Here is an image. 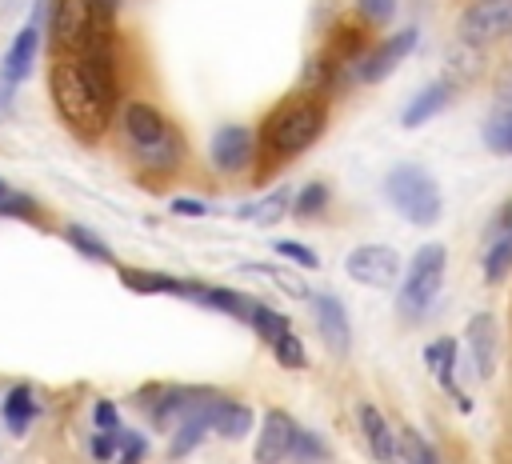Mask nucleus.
<instances>
[{"instance_id":"0eeeda50","label":"nucleus","mask_w":512,"mask_h":464,"mask_svg":"<svg viewBox=\"0 0 512 464\" xmlns=\"http://www.w3.org/2000/svg\"><path fill=\"white\" fill-rule=\"evenodd\" d=\"M456 36L468 48H484V44H496V40L512 36V0H476V4H468L456 20Z\"/></svg>"},{"instance_id":"4be33fe9","label":"nucleus","mask_w":512,"mask_h":464,"mask_svg":"<svg viewBox=\"0 0 512 464\" xmlns=\"http://www.w3.org/2000/svg\"><path fill=\"white\" fill-rule=\"evenodd\" d=\"M484 144L500 156H512V100L504 108H496L484 124Z\"/></svg>"},{"instance_id":"9d476101","label":"nucleus","mask_w":512,"mask_h":464,"mask_svg":"<svg viewBox=\"0 0 512 464\" xmlns=\"http://www.w3.org/2000/svg\"><path fill=\"white\" fill-rule=\"evenodd\" d=\"M292 440H296V420L284 408H268L256 440V464H280L284 456H292Z\"/></svg>"},{"instance_id":"f8f14e48","label":"nucleus","mask_w":512,"mask_h":464,"mask_svg":"<svg viewBox=\"0 0 512 464\" xmlns=\"http://www.w3.org/2000/svg\"><path fill=\"white\" fill-rule=\"evenodd\" d=\"M456 92H460V84H456V80H448V76H440V80L424 84V88L408 100V108H404L400 124H404V128H420V124H428L436 112H444V108L456 100Z\"/></svg>"},{"instance_id":"c756f323","label":"nucleus","mask_w":512,"mask_h":464,"mask_svg":"<svg viewBox=\"0 0 512 464\" xmlns=\"http://www.w3.org/2000/svg\"><path fill=\"white\" fill-rule=\"evenodd\" d=\"M144 456H148V440L140 432L116 428V464H144Z\"/></svg>"},{"instance_id":"20e7f679","label":"nucleus","mask_w":512,"mask_h":464,"mask_svg":"<svg viewBox=\"0 0 512 464\" xmlns=\"http://www.w3.org/2000/svg\"><path fill=\"white\" fill-rule=\"evenodd\" d=\"M384 196H388L392 208H396L408 224H416V228H432V224L440 220V188H436V180H432L424 168H416V164L392 168V172L384 176Z\"/></svg>"},{"instance_id":"2eb2a0df","label":"nucleus","mask_w":512,"mask_h":464,"mask_svg":"<svg viewBox=\"0 0 512 464\" xmlns=\"http://www.w3.org/2000/svg\"><path fill=\"white\" fill-rule=\"evenodd\" d=\"M424 364H428V372L440 380V388L468 412L472 404H468V396H460V388H456V380H452V368H456V340L452 336H440V340H432L428 348H424Z\"/></svg>"},{"instance_id":"c85d7f7f","label":"nucleus","mask_w":512,"mask_h":464,"mask_svg":"<svg viewBox=\"0 0 512 464\" xmlns=\"http://www.w3.org/2000/svg\"><path fill=\"white\" fill-rule=\"evenodd\" d=\"M288 196H292L288 188H276L272 196H264V200H256V204H252V208H244L240 216H256L260 224H276V220L284 216V208H288Z\"/></svg>"},{"instance_id":"f3484780","label":"nucleus","mask_w":512,"mask_h":464,"mask_svg":"<svg viewBox=\"0 0 512 464\" xmlns=\"http://www.w3.org/2000/svg\"><path fill=\"white\" fill-rule=\"evenodd\" d=\"M208 428L220 432L224 440H240L248 428H252V408L240 404V400H228V396H216L212 408H208Z\"/></svg>"},{"instance_id":"ddd939ff","label":"nucleus","mask_w":512,"mask_h":464,"mask_svg":"<svg viewBox=\"0 0 512 464\" xmlns=\"http://www.w3.org/2000/svg\"><path fill=\"white\" fill-rule=\"evenodd\" d=\"M252 160V132L240 124H224L212 136V164L216 172H240Z\"/></svg>"},{"instance_id":"58836bf2","label":"nucleus","mask_w":512,"mask_h":464,"mask_svg":"<svg viewBox=\"0 0 512 464\" xmlns=\"http://www.w3.org/2000/svg\"><path fill=\"white\" fill-rule=\"evenodd\" d=\"M116 456V432H96L92 436V460H112Z\"/></svg>"},{"instance_id":"aec40b11","label":"nucleus","mask_w":512,"mask_h":464,"mask_svg":"<svg viewBox=\"0 0 512 464\" xmlns=\"http://www.w3.org/2000/svg\"><path fill=\"white\" fill-rule=\"evenodd\" d=\"M4 420H8V428H12L16 436L36 420V400H32V388H28V384H16V388L4 396Z\"/></svg>"},{"instance_id":"9b49d317","label":"nucleus","mask_w":512,"mask_h":464,"mask_svg":"<svg viewBox=\"0 0 512 464\" xmlns=\"http://www.w3.org/2000/svg\"><path fill=\"white\" fill-rule=\"evenodd\" d=\"M308 300H312V312H316V324H320L324 344H328L332 352H340V356H344V352L352 348V324H348L344 304H340L332 292H312Z\"/></svg>"},{"instance_id":"dca6fc26","label":"nucleus","mask_w":512,"mask_h":464,"mask_svg":"<svg viewBox=\"0 0 512 464\" xmlns=\"http://www.w3.org/2000/svg\"><path fill=\"white\" fill-rule=\"evenodd\" d=\"M36 52H40V28L36 24H28V28H20L16 32V40L8 44V56H4V80L8 84H20L28 72H32V64H36Z\"/></svg>"},{"instance_id":"7c9ffc66","label":"nucleus","mask_w":512,"mask_h":464,"mask_svg":"<svg viewBox=\"0 0 512 464\" xmlns=\"http://www.w3.org/2000/svg\"><path fill=\"white\" fill-rule=\"evenodd\" d=\"M272 352H276V360L284 364V368H304L308 364V356H304V344H300V336L288 328L284 336H276L272 340Z\"/></svg>"},{"instance_id":"4468645a","label":"nucleus","mask_w":512,"mask_h":464,"mask_svg":"<svg viewBox=\"0 0 512 464\" xmlns=\"http://www.w3.org/2000/svg\"><path fill=\"white\" fill-rule=\"evenodd\" d=\"M468 348H472V360H476V376L480 380H492L496 372V316L492 312H476L468 320Z\"/></svg>"},{"instance_id":"79ce46f5","label":"nucleus","mask_w":512,"mask_h":464,"mask_svg":"<svg viewBox=\"0 0 512 464\" xmlns=\"http://www.w3.org/2000/svg\"><path fill=\"white\" fill-rule=\"evenodd\" d=\"M4 192H8V184H4V180H0V200H4Z\"/></svg>"},{"instance_id":"7ed1b4c3","label":"nucleus","mask_w":512,"mask_h":464,"mask_svg":"<svg viewBox=\"0 0 512 464\" xmlns=\"http://www.w3.org/2000/svg\"><path fill=\"white\" fill-rule=\"evenodd\" d=\"M124 140L136 152V160L152 172H172L184 160V140L180 132L160 116L156 104L148 100H128L124 104Z\"/></svg>"},{"instance_id":"cd10ccee","label":"nucleus","mask_w":512,"mask_h":464,"mask_svg":"<svg viewBox=\"0 0 512 464\" xmlns=\"http://www.w3.org/2000/svg\"><path fill=\"white\" fill-rule=\"evenodd\" d=\"M204 432H208V420H204V416H184V420H176V436H172V456H184L188 448H196Z\"/></svg>"},{"instance_id":"412c9836","label":"nucleus","mask_w":512,"mask_h":464,"mask_svg":"<svg viewBox=\"0 0 512 464\" xmlns=\"http://www.w3.org/2000/svg\"><path fill=\"white\" fill-rule=\"evenodd\" d=\"M264 344H272L276 336H284L288 332V316L284 312H276L272 304H260V300H252V312H248V320H244Z\"/></svg>"},{"instance_id":"ea45409f","label":"nucleus","mask_w":512,"mask_h":464,"mask_svg":"<svg viewBox=\"0 0 512 464\" xmlns=\"http://www.w3.org/2000/svg\"><path fill=\"white\" fill-rule=\"evenodd\" d=\"M92 4V16H96V28L104 32L112 20H116V8H120V0H88Z\"/></svg>"},{"instance_id":"473e14b6","label":"nucleus","mask_w":512,"mask_h":464,"mask_svg":"<svg viewBox=\"0 0 512 464\" xmlns=\"http://www.w3.org/2000/svg\"><path fill=\"white\" fill-rule=\"evenodd\" d=\"M356 16L360 24H388L396 16V0H356Z\"/></svg>"},{"instance_id":"a878e982","label":"nucleus","mask_w":512,"mask_h":464,"mask_svg":"<svg viewBox=\"0 0 512 464\" xmlns=\"http://www.w3.org/2000/svg\"><path fill=\"white\" fill-rule=\"evenodd\" d=\"M400 460L404 464H440L436 448L416 428H400Z\"/></svg>"},{"instance_id":"6e6552de","label":"nucleus","mask_w":512,"mask_h":464,"mask_svg":"<svg viewBox=\"0 0 512 464\" xmlns=\"http://www.w3.org/2000/svg\"><path fill=\"white\" fill-rule=\"evenodd\" d=\"M344 272L364 288H392L400 280V252L388 244H360L344 256Z\"/></svg>"},{"instance_id":"4c0bfd02","label":"nucleus","mask_w":512,"mask_h":464,"mask_svg":"<svg viewBox=\"0 0 512 464\" xmlns=\"http://www.w3.org/2000/svg\"><path fill=\"white\" fill-rule=\"evenodd\" d=\"M92 420H96V428H100V432H116V428H120V412H116V404H112V400H96Z\"/></svg>"},{"instance_id":"c9c22d12","label":"nucleus","mask_w":512,"mask_h":464,"mask_svg":"<svg viewBox=\"0 0 512 464\" xmlns=\"http://www.w3.org/2000/svg\"><path fill=\"white\" fill-rule=\"evenodd\" d=\"M244 268H248V272H260V276H268V280H276L284 292H292V296H300V300H304V296H312V292H308L296 276H288V272H276V268H264V264H244Z\"/></svg>"},{"instance_id":"1a4fd4ad","label":"nucleus","mask_w":512,"mask_h":464,"mask_svg":"<svg viewBox=\"0 0 512 464\" xmlns=\"http://www.w3.org/2000/svg\"><path fill=\"white\" fill-rule=\"evenodd\" d=\"M416 40H420V32H416V28H400L396 36H388V40L372 44V48L356 60V80H364V84H380V80H388V76L400 68V60H408V56H412Z\"/></svg>"},{"instance_id":"a211bd4d","label":"nucleus","mask_w":512,"mask_h":464,"mask_svg":"<svg viewBox=\"0 0 512 464\" xmlns=\"http://www.w3.org/2000/svg\"><path fill=\"white\" fill-rule=\"evenodd\" d=\"M356 420H360V432H364V440H368L372 456H376V460H384V464H392V460H396V436H392L388 420L380 416V408L360 404V408H356Z\"/></svg>"},{"instance_id":"2f4dec72","label":"nucleus","mask_w":512,"mask_h":464,"mask_svg":"<svg viewBox=\"0 0 512 464\" xmlns=\"http://www.w3.org/2000/svg\"><path fill=\"white\" fill-rule=\"evenodd\" d=\"M0 216H16V220H36L40 216V204L28 196V192H4V200H0Z\"/></svg>"},{"instance_id":"6ab92c4d","label":"nucleus","mask_w":512,"mask_h":464,"mask_svg":"<svg viewBox=\"0 0 512 464\" xmlns=\"http://www.w3.org/2000/svg\"><path fill=\"white\" fill-rule=\"evenodd\" d=\"M116 276H120V284L128 288V292H136V296H160V292H172L176 296V276H168V272H152V268H128V264H120L116 268Z\"/></svg>"},{"instance_id":"f03ea898","label":"nucleus","mask_w":512,"mask_h":464,"mask_svg":"<svg viewBox=\"0 0 512 464\" xmlns=\"http://www.w3.org/2000/svg\"><path fill=\"white\" fill-rule=\"evenodd\" d=\"M324 124H328L324 96L304 92V96L284 100L280 108L268 112V120L260 128V152H264V160H292V156H300L304 148H312L324 136Z\"/></svg>"},{"instance_id":"423d86ee","label":"nucleus","mask_w":512,"mask_h":464,"mask_svg":"<svg viewBox=\"0 0 512 464\" xmlns=\"http://www.w3.org/2000/svg\"><path fill=\"white\" fill-rule=\"evenodd\" d=\"M44 16H48V44L56 56H76L92 32H96V16L88 0H44Z\"/></svg>"},{"instance_id":"a19ab883","label":"nucleus","mask_w":512,"mask_h":464,"mask_svg":"<svg viewBox=\"0 0 512 464\" xmlns=\"http://www.w3.org/2000/svg\"><path fill=\"white\" fill-rule=\"evenodd\" d=\"M172 212H180V216H204L208 204H204V200H192V196H176V200H172Z\"/></svg>"},{"instance_id":"f257e3e1","label":"nucleus","mask_w":512,"mask_h":464,"mask_svg":"<svg viewBox=\"0 0 512 464\" xmlns=\"http://www.w3.org/2000/svg\"><path fill=\"white\" fill-rule=\"evenodd\" d=\"M48 96H52V108H56L60 124H64L76 140L96 144V140L108 132L112 108L96 100V92L84 84V76H80V68H76L72 56H56V64H52V72H48Z\"/></svg>"},{"instance_id":"bb28decb","label":"nucleus","mask_w":512,"mask_h":464,"mask_svg":"<svg viewBox=\"0 0 512 464\" xmlns=\"http://www.w3.org/2000/svg\"><path fill=\"white\" fill-rule=\"evenodd\" d=\"M324 208H328V184H320V180L304 184L300 196L292 200V212H296L300 220H312V216H320Z\"/></svg>"},{"instance_id":"5701e85b","label":"nucleus","mask_w":512,"mask_h":464,"mask_svg":"<svg viewBox=\"0 0 512 464\" xmlns=\"http://www.w3.org/2000/svg\"><path fill=\"white\" fill-rule=\"evenodd\" d=\"M64 240L80 252V256H88V260H100V264H112V248L92 232V228H80V224H68L64 228Z\"/></svg>"},{"instance_id":"39448f33","label":"nucleus","mask_w":512,"mask_h":464,"mask_svg":"<svg viewBox=\"0 0 512 464\" xmlns=\"http://www.w3.org/2000/svg\"><path fill=\"white\" fill-rule=\"evenodd\" d=\"M444 268H448V252L444 244H420L416 256L408 260L404 268V280H400V296H396V308L404 316H424L444 284Z\"/></svg>"},{"instance_id":"72a5a7b5","label":"nucleus","mask_w":512,"mask_h":464,"mask_svg":"<svg viewBox=\"0 0 512 464\" xmlns=\"http://www.w3.org/2000/svg\"><path fill=\"white\" fill-rule=\"evenodd\" d=\"M292 452H296V460H300V464H324V456H328V452H324V444H320L312 432H300V428H296Z\"/></svg>"},{"instance_id":"b1692460","label":"nucleus","mask_w":512,"mask_h":464,"mask_svg":"<svg viewBox=\"0 0 512 464\" xmlns=\"http://www.w3.org/2000/svg\"><path fill=\"white\" fill-rule=\"evenodd\" d=\"M336 64L348 60V56H364V28L360 24H336L332 32V52H328Z\"/></svg>"},{"instance_id":"f704fd0d","label":"nucleus","mask_w":512,"mask_h":464,"mask_svg":"<svg viewBox=\"0 0 512 464\" xmlns=\"http://www.w3.org/2000/svg\"><path fill=\"white\" fill-rule=\"evenodd\" d=\"M276 252H280V256H288V260H296L300 268H320L316 248H308V244H300V240H280V244H276Z\"/></svg>"},{"instance_id":"393cba45","label":"nucleus","mask_w":512,"mask_h":464,"mask_svg":"<svg viewBox=\"0 0 512 464\" xmlns=\"http://www.w3.org/2000/svg\"><path fill=\"white\" fill-rule=\"evenodd\" d=\"M508 272H512V240H488V252H484V280H488V284H500Z\"/></svg>"},{"instance_id":"e433bc0d","label":"nucleus","mask_w":512,"mask_h":464,"mask_svg":"<svg viewBox=\"0 0 512 464\" xmlns=\"http://www.w3.org/2000/svg\"><path fill=\"white\" fill-rule=\"evenodd\" d=\"M488 240H512V200H504L488 224Z\"/></svg>"}]
</instances>
